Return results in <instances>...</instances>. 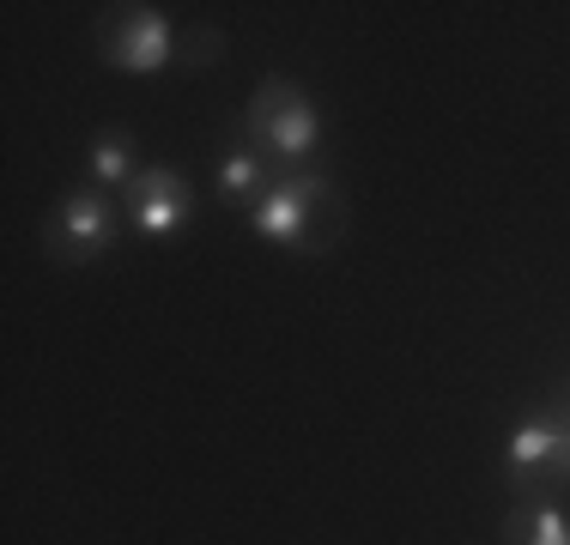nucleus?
Masks as SVG:
<instances>
[{
    "label": "nucleus",
    "mask_w": 570,
    "mask_h": 545,
    "mask_svg": "<svg viewBox=\"0 0 570 545\" xmlns=\"http://www.w3.org/2000/svg\"><path fill=\"white\" fill-rule=\"evenodd\" d=\"M547 400H552V406H559V413H564V425H570V382H559V388H552V394H547Z\"/></svg>",
    "instance_id": "11"
},
{
    "label": "nucleus",
    "mask_w": 570,
    "mask_h": 545,
    "mask_svg": "<svg viewBox=\"0 0 570 545\" xmlns=\"http://www.w3.org/2000/svg\"><path fill=\"white\" fill-rule=\"evenodd\" d=\"M243 140L255 146L279 176L292 170H316L322 152V109L297 79L267 73L262 86L249 91V109H243Z\"/></svg>",
    "instance_id": "2"
},
{
    "label": "nucleus",
    "mask_w": 570,
    "mask_h": 545,
    "mask_svg": "<svg viewBox=\"0 0 570 545\" xmlns=\"http://www.w3.org/2000/svg\"><path fill=\"white\" fill-rule=\"evenodd\" d=\"M121 225H128L121 200L104 195V188H91V182H79V188H67L56 200V212L43 218V255L56 267H91L121 242Z\"/></svg>",
    "instance_id": "3"
},
{
    "label": "nucleus",
    "mask_w": 570,
    "mask_h": 545,
    "mask_svg": "<svg viewBox=\"0 0 570 545\" xmlns=\"http://www.w3.org/2000/svg\"><path fill=\"white\" fill-rule=\"evenodd\" d=\"M570 479V425L552 400H540L504 443V485L515 490V503L528 497H552Z\"/></svg>",
    "instance_id": "5"
},
{
    "label": "nucleus",
    "mask_w": 570,
    "mask_h": 545,
    "mask_svg": "<svg viewBox=\"0 0 570 545\" xmlns=\"http://www.w3.org/2000/svg\"><path fill=\"white\" fill-rule=\"evenodd\" d=\"M121 212H128V225L140 230V237L170 242L195 225V188H188V176L170 170V164H146V170L121 188Z\"/></svg>",
    "instance_id": "6"
},
{
    "label": "nucleus",
    "mask_w": 570,
    "mask_h": 545,
    "mask_svg": "<svg viewBox=\"0 0 570 545\" xmlns=\"http://www.w3.org/2000/svg\"><path fill=\"white\" fill-rule=\"evenodd\" d=\"M91 37H98L104 67L134 73V79L165 73V67L176 61V43H183L176 24L153 7V0H110V7L98 12V24H91Z\"/></svg>",
    "instance_id": "4"
},
{
    "label": "nucleus",
    "mask_w": 570,
    "mask_h": 545,
    "mask_svg": "<svg viewBox=\"0 0 570 545\" xmlns=\"http://www.w3.org/2000/svg\"><path fill=\"white\" fill-rule=\"evenodd\" d=\"M225 54V31L219 24H188L183 43H176V61L188 67V73H200V67H213Z\"/></svg>",
    "instance_id": "10"
},
{
    "label": "nucleus",
    "mask_w": 570,
    "mask_h": 545,
    "mask_svg": "<svg viewBox=\"0 0 570 545\" xmlns=\"http://www.w3.org/2000/svg\"><path fill=\"white\" fill-rule=\"evenodd\" d=\"M279 182V170L267 164L262 152H255L249 140H225V152H219V176H213V188H219V200L225 207H243V212H255L267 200V188Z\"/></svg>",
    "instance_id": "7"
},
{
    "label": "nucleus",
    "mask_w": 570,
    "mask_h": 545,
    "mask_svg": "<svg viewBox=\"0 0 570 545\" xmlns=\"http://www.w3.org/2000/svg\"><path fill=\"white\" fill-rule=\"evenodd\" d=\"M346 218H352L346 188L334 182L328 170H292V176H279V182L267 188V200L249 212V230L285 255L316 261V255H334V242L346 237Z\"/></svg>",
    "instance_id": "1"
},
{
    "label": "nucleus",
    "mask_w": 570,
    "mask_h": 545,
    "mask_svg": "<svg viewBox=\"0 0 570 545\" xmlns=\"http://www.w3.org/2000/svg\"><path fill=\"white\" fill-rule=\"evenodd\" d=\"M504 545H570V515L547 497H528L504 515Z\"/></svg>",
    "instance_id": "9"
},
{
    "label": "nucleus",
    "mask_w": 570,
    "mask_h": 545,
    "mask_svg": "<svg viewBox=\"0 0 570 545\" xmlns=\"http://www.w3.org/2000/svg\"><path fill=\"white\" fill-rule=\"evenodd\" d=\"M140 133L134 128H98L86 146V182L104 188V195H121V188L140 176Z\"/></svg>",
    "instance_id": "8"
}]
</instances>
